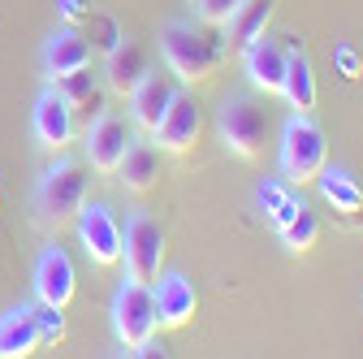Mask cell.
Segmentation results:
<instances>
[{"mask_svg":"<svg viewBox=\"0 0 363 359\" xmlns=\"http://www.w3.org/2000/svg\"><path fill=\"white\" fill-rule=\"evenodd\" d=\"M199 130H203V113H199V104L191 100V96H173V104L164 109V117H160V126L152 130V143L160 148V152H186V148H195L199 143Z\"/></svg>","mask_w":363,"mask_h":359,"instance_id":"12","label":"cell"},{"mask_svg":"<svg viewBox=\"0 0 363 359\" xmlns=\"http://www.w3.org/2000/svg\"><path fill=\"white\" fill-rule=\"evenodd\" d=\"M242 70H247V82L264 96H281V78H286V48L277 39L259 35L251 48H242Z\"/></svg>","mask_w":363,"mask_h":359,"instance_id":"14","label":"cell"},{"mask_svg":"<svg viewBox=\"0 0 363 359\" xmlns=\"http://www.w3.org/2000/svg\"><path fill=\"white\" fill-rule=\"evenodd\" d=\"M216 134L230 156L238 160H255L264 152V139H268V113L255 96L247 92H234L225 96L220 109H216Z\"/></svg>","mask_w":363,"mask_h":359,"instance_id":"4","label":"cell"},{"mask_svg":"<svg viewBox=\"0 0 363 359\" xmlns=\"http://www.w3.org/2000/svg\"><path fill=\"white\" fill-rule=\"evenodd\" d=\"M57 87V92H61V100L78 113V109H96L100 104V78L96 74H91V65H82V70H74V74H65V78H57L52 82Z\"/></svg>","mask_w":363,"mask_h":359,"instance_id":"22","label":"cell"},{"mask_svg":"<svg viewBox=\"0 0 363 359\" xmlns=\"http://www.w3.org/2000/svg\"><path fill=\"white\" fill-rule=\"evenodd\" d=\"M117 177H121L125 191H147L160 177V148L147 143V139H130V148L117 165Z\"/></svg>","mask_w":363,"mask_h":359,"instance_id":"19","label":"cell"},{"mask_svg":"<svg viewBox=\"0 0 363 359\" xmlns=\"http://www.w3.org/2000/svg\"><path fill=\"white\" fill-rule=\"evenodd\" d=\"M130 139H134V134H130V126H125L117 113H96V121L86 126V139H82L91 169H100V173H117V165H121V156H125Z\"/></svg>","mask_w":363,"mask_h":359,"instance_id":"10","label":"cell"},{"mask_svg":"<svg viewBox=\"0 0 363 359\" xmlns=\"http://www.w3.org/2000/svg\"><path fill=\"white\" fill-rule=\"evenodd\" d=\"M39 346L35 303H13L0 311V359H26Z\"/></svg>","mask_w":363,"mask_h":359,"instance_id":"17","label":"cell"},{"mask_svg":"<svg viewBox=\"0 0 363 359\" xmlns=\"http://www.w3.org/2000/svg\"><path fill=\"white\" fill-rule=\"evenodd\" d=\"M277 238H281V247H286V251H294V255H298V251H311V247H315V238H320V221H315V212L303 204V208L286 221V226L277 230Z\"/></svg>","mask_w":363,"mask_h":359,"instance_id":"23","label":"cell"},{"mask_svg":"<svg viewBox=\"0 0 363 359\" xmlns=\"http://www.w3.org/2000/svg\"><path fill=\"white\" fill-rule=\"evenodd\" d=\"M152 65H147V53H143V43L139 39H130V35H121L113 48H108V61H104V82H108V92L113 96H130L134 87L143 82V74H147Z\"/></svg>","mask_w":363,"mask_h":359,"instance_id":"15","label":"cell"},{"mask_svg":"<svg viewBox=\"0 0 363 359\" xmlns=\"http://www.w3.org/2000/svg\"><path fill=\"white\" fill-rule=\"evenodd\" d=\"M121 260H125V277L134 282H156L160 264H164V230L152 212H130L125 230H121Z\"/></svg>","mask_w":363,"mask_h":359,"instance_id":"6","label":"cell"},{"mask_svg":"<svg viewBox=\"0 0 363 359\" xmlns=\"http://www.w3.org/2000/svg\"><path fill=\"white\" fill-rule=\"evenodd\" d=\"M173 96H177V87H173L169 78H160L156 70H147V74H143V82L125 96V100H130V121L139 126V130H147V134H152V130L160 126L164 109L173 104Z\"/></svg>","mask_w":363,"mask_h":359,"instance_id":"16","label":"cell"},{"mask_svg":"<svg viewBox=\"0 0 363 359\" xmlns=\"http://www.w3.org/2000/svg\"><path fill=\"white\" fill-rule=\"evenodd\" d=\"M82 204H86V173H82V165L74 156L57 152V160L35 177V216H39V226H48V230L69 226Z\"/></svg>","mask_w":363,"mask_h":359,"instance_id":"2","label":"cell"},{"mask_svg":"<svg viewBox=\"0 0 363 359\" xmlns=\"http://www.w3.org/2000/svg\"><path fill=\"white\" fill-rule=\"evenodd\" d=\"M298 208H303V195H298V191H290V195H286V199H281L277 208L268 212V221H272V230H281V226H286V221H290V216H294Z\"/></svg>","mask_w":363,"mask_h":359,"instance_id":"28","label":"cell"},{"mask_svg":"<svg viewBox=\"0 0 363 359\" xmlns=\"http://www.w3.org/2000/svg\"><path fill=\"white\" fill-rule=\"evenodd\" d=\"M290 195V182H286V177H264V182H259V191H255V204H259V212L268 216L272 208H277L281 199Z\"/></svg>","mask_w":363,"mask_h":359,"instance_id":"26","label":"cell"},{"mask_svg":"<svg viewBox=\"0 0 363 359\" xmlns=\"http://www.w3.org/2000/svg\"><path fill=\"white\" fill-rule=\"evenodd\" d=\"M242 5V0H195V13L203 26H225L234 18V9Z\"/></svg>","mask_w":363,"mask_h":359,"instance_id":"25","label":"cell"},{"mask_svg":"<svg viewBox=\"0 0 363 359\" xmlns=\"http://www.w3.org/2000/svg\"><path fill=\"white\" fill-rule=\"evenodd\" d=\"M333 61H337V74L346 78V82H354L359 74H363V57L350 48V43H337V53H333Z\"/></svg>","mask_w":363,"mask_h":359,"instance_id":"27","label":"cell"},{"mask_svg":"<svg viewBox=\"0 0 363 359\" xmlns=\"http://www.w3.org/2000/svg\"><path fill=\"white\" fill-rule=\"evenodd\" d=\"M272 0H242L234 9V18L225 22V53H242L259 35H268V22H272Z\"/></svg>","mask_w":363,"mask_h":359,"instance_id":"18","label":"cell"},{"mask_svg":"<svg viewBox=\"0 0 363 359\" xmlns=\"http://www.w3.org/2000/svg\"><path fill=\"white\" fill-rule=\"evenodd\" d=\"M160 53H164L169 74H177L182 82L212 78V70L230 57V53H225V43H216L203 26L186 22V18H169L160 26Z\"/></svg>","mask_w":363,"mask_h":359,"instance_id":"1","label":"cell"},{"mask_svg":"<svg viewBox=\"0 0 363 359\" xmlns=\"http://www.w3.org/2000/svg\"><path fill=\"white\" fill-rule=\"evenodd\" d=\"M35 329H39V342H65V333H69V325H65V307L35 303Z\"/></svg>","mask_w":363,"mask_h":359,"instance_id":"24","label":"cell"},{"mask_svg":"<svg viewBox=\"0 0 363 359\" xmlns=\"http://www.w3.org/2000/svg\"><path fill=\"white\" fill-rule=\"evenodd\" d=\"M108 316H113V338L134 350V346H143L160 325H156V299H152V286L147 282H134L125 277L113 294V307H108Z\"/></svg>","mask_w":363,"mask_h":359,"instance_id":"5","label":"cell"},{"mask_svg":"<svg viewBox=\"0 0 363 359\" xmlns=\"http://www.w3.org/2000/svg\"><path fill=\"white\" fill-rule=\"evenodd\" d=\"M39 65H43V78L57 82V78H65V74H74V70L91 65V43L82 39V31L61 26V31H52L48 39H43Z\"/></svg>","mask_w":363,"mask_h":359,"instance_id":"13","label":"cell"},{"mask_svg":"<svg viewBox=\"0 0 363 359\" xmlns=\"http://www.w3.org/2000/svg\"><path fill=\"white\" fill-rule=\"evenodd\" d=\"M57 13H61L65 22H82L91 9H86V0H57Z\"/></svg>","mask_w":363,"mask_h":359,"instance_id":"29","label":"cell"},{"mask_svg":"<svg viewBox=\"0 0 363 359\" xmlns=\"http://www.w3.org/2000/svg\"><path fill=\"white\" fill-rule=\"evenodd\" d=\"M325 160H329L325 130L311 121V113H290L286 126H281V148H277L281 177L290 187H303L325 169Z\"/></svg>","mask_w":363,"mask_h":359,"instance_id":"3","label":"cell"},{"mask_svg":"<svg viewBox=\"0 0 363 359\" xmlns=\"http://www.w3.org/2000/svg\"><path fill=\"white\" fill-rule=\"evenodd\" d=\"M152 299H156V325L160 329H182V325H191L195 311H199V294H195V282L186 273L156 277Z\"/></svg>","mask_w":363,"mask_h":359,"instance_id":"11","label":"cell"},{"mask_svg":"<svg viewBox=\"0 0 363 359\" xmlns=\"http://www.w3.org/2000/svg\"><path fill=\"white\" fill-rule=\"evenodd\" d=\"M315 187H320V199L333 212H363V187L346 169H320L315 173Z\"/></svg>","mask_w":363,"mask_h":359,"instance_id":"21","label":"cell"},{"mask_svg":"<svg viewBox=\"0 0 363 359\" xmlns=\"http://www.w3.org/2000/svg\"><path fill=\"white\" fill-rule=\"evenodd\" d=\"M281 100L294 113H311L315 109V70L307 61V53H286V78H281Z\"/></svg>","mask_w":363,"mask_h":359,"instance_id":"20","label":"cell"},{"mask_svg":"<svg viewBox=\"0 0 363 359\" xmlns=\"http://www.w3.org/2000/svg\"><path fill=\"white\" fill-rule=\"evenodd\" d=\"M30 130H35V143H39L43 152H65V148L74 143V109L61 100V92H57L52 82L35 96Z\"/></svg>","mask_w":363,"mask_h":359,"instance_id":"9","label":"cell"},{"mask_svg":"<svg viewBox=\"0 0 363 359\" xmlns=\"http://www.w3.org/2000/svg\"><path fill=\"white\" fill-rule=\"evenodd\" d=\"M74 226H78V243L86 251L91 264H117L121 260V226H117V216L108 204H82L78 216H74Z\"/></svg>","mask_w":363,"mask_h":359,"instance_id":"7","label":"cell"},{"mask_svg":"<svg viewBox=\"0 0 363 359\" xmlns=\"http://www.w3.org/2000/svg\"><path fill=\"white\" fill-rule=\"evenodd\" d=\"M30 282H35V299H39V303L69 307V299H74V290H78V273H74L69 251H65L61 243H48V247L39 251V260H35Z\"/></svg>","mask_w":363,"mask_h":359,"instance_id":"8","label":"cell"}]
</instances>
